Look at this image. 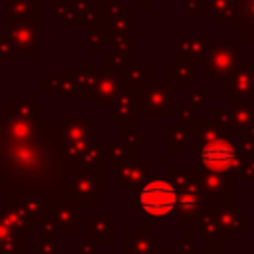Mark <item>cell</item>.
<instances>
[{
  "label": "cell",
  "mask_w": 254,
  "mask_h": 254,
  "mask_svg": "<svg viewBox=\"0 0 254 254\" xmlns=\"http://www.w3.org/2000/svg\"><path fill=\"white\" fill-rule=\"evenodd\" d=\"M139 204L151 216H165L177 204V190L171 183L153 179L143 185L139 192Z\"/></svg>",
  "instance_id": "obj_1"
},
{
  "label": "cell",
  "mask_w": 254,
  "mask_h": 254,
  "mask_svg": "<svg viewBox=\"0 0 254 254\" xmlns=\"http://www.w3.org/2000/svg\"><path fill=\"white\" fill-rule=\"evenodd\" d=\"M198 159L204 165V169L214 171V173H224L236 163V151L228 141L214 139V141H208L200 149Z\"/></svg>",
  "instance_id": "obj_2"
}]
</instances>
